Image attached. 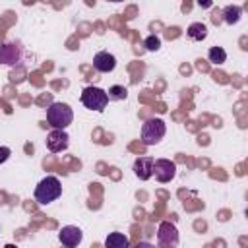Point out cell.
Segmentation results:
<instances>
[{
  "label": "cell",
  "mask_w": 248,
  "mask_h": 248,
  "mask_svg": "<svg viewBox=\"0 0 248 248\" xmlns=\"http://www.w3.org/2000/svg\"><path fill=\"white\" fill-rule=\"evenodd\" d=\"M4 248H16V246H12V244H6V246H4Z\"/></svg>",
  "instance_id": "cell-20"
},
{
  "label": "cell",
  "mask_w": 248,
  "mask_h": 248,
  "mask_svg": "<svg viewBox=\"0 0 248 248\" xmlns=\"http://www.w3.org/2000/svg\"><path fill=\"white\" fill-rule=\"evenodd\" d=\"M134 174L140 180H149L153 176V159L151 157H138L134 161Z\"/></svg>",
  "instance_id": "cell-11"
},
{
  "label": "cell",
  "mask_w": 248,
  "mask_h": 248,
  "mask_svg": "<svg viewBox=\"0 0 248 248\" xmlns=\"http://www.w3.org/2000/svg\"><path fill=\"white\" fill-rule=\"evenodd\" d=\"M68 145H70V136L64 130H52L46 136V147L52 153H60V151L68 149Z\"/></svg>",
  "instance_id": "cell-9"
},
{
  "label": "cell",
  "mask_w": 248,
  "mask_h": 248,
  "mask_svg": "<svg viewBox=\"0 0 248 248\" xmlns=\"http://www.w3.org/2000/svg\"><path fill=\"white\" fill-rule=\"evenodd\" d=\"M107 97H108V101H124L128 97V89L124 85H112V87H108Z\"/></svg>",
  "instance_id": "cell-15"
},
{
  "label": "cell",
  "mask_w": 248,
  "mask_h": 248,
  "mask_svg": "<svg viewBox=\"0 0 248 248\" xmlns=\"http://www.w3.org/2000/svg\"><path fill=\"white\" fill-rule=\"evenodd\" d=\"M81 103H83L85 108L101 112V110H105V107L108 105V97H107V91H105V89L89 85V87H85V89L81 91Z\"/></svg>",
  "instance_id": "cell-3"
},
{
  "label": "cell",
  "mask_w": 248,
  "mask_h": 248,
  "mask_svg": "<svg viewBox=\"0 0 248 248\" xmlns=\"http://www.w3.org/2000/svg\"><path fill=\"white\" fill-rule=\"evenodd\" d=\"M207 58L213 64H223V62H227V52L221 46H211L209 52H207Z\"/></svg>",
  "instance_id": "cell-16"
},
{
  "label": "cell",
  "mask_w": 248,
  "mask_h": 248,
  "mask_svg": "<svg viewBox=\"0 0 248 248\" xmlns=\"http://www.w3.org/2000/svg\"><path fill=\"white\" fill-rule=\"evenodd\" d=\"M74 120V112L70 105L56 101L46 108V122L52 126V130H66Z\"/></svg>",
  "instance_id": "cell-1"
},
{
  "label": "cell",
  "mask_w": 248,
  "mask_h": 248,
  "mask_svg": "<svg viewBox=\"0 0 248 248\" xmlns=\"http://www.w3.org/2000/svg\"><path fill=\"white\" fill-rule=\"evenodd\" d=\"M240 14H242V10L238 6H227L223 10V19H225V23L232 25V23H236L240 19Z\"/></svg>",
  "instance_id": "cell-14"
},
{
  "label": "cell",
  "mask_w": 248,
  "mask_h": 248,
  "mask_svg": "<svg viewBox=\"0 0 248 248\" xmlns=\"http://www.w3.org/2000/svg\"><path fill=\"white\" fill-rule=\"evenodd\" d=\"M58 240H60L62 246H66V248H76V246H79V242L83 240V232H81V229L76 227V225H66V227L60 229Z\"/></svg>",
  "instance_id": "cell-8"
},
{
  "label": "cell",
  "mask_w": 248,
  "mask_h": 248,
  "mask_svg": "<svg viewBox=\"0 0 248 248\" xmlns=\"http://www.w3.org/2000/svg\"><path fill=\"white\" fill-rule=\"evenodd\" d=\"M153 174L159 182H170L176 176V165L170 159H157L153 161Z\"/></svg>",
  "instance_id": "cell-7"
},
{
  "label": "cell",
  "mask_w": 248,
  "mask_h": 248,
  "mask_svg": "<svg viewBox=\"0 0 248 248\" xmlns=\"http://www.w3.org/2000/svg\"><path fill=\"white\" fill-rule=\"evenodd\" d=\"M134 248H157L155 244H151V242H138Z\"/></svg>",
  "instance_id": "cell-19"
},
{
  "label": "cell",
  "mask_w": 248,
  "mask_h": 248,
  "mask_svg": "<svg viewBox=\"0 0 248 248\" xmlns=\"http://www.w3.org/2000/svg\"><path fill=\"white\" fill-rule=\"evenodd\" d=\"M157 248H176L178 246V229L170 221H163L157 229Z\"/></svg>",
  "instance_id": "cell-6"
},
{
  "label": "cell",
  "mask_w": 248,
  "mask_h": 248,
  "mask_svg": "<svg viewBox=\"0 0 248 248\" xmlns=\"http://www.w3.org/2000/svg\"><path fill=\"white\" fill-rule=\"evenodd\" d=\"M105 248H130V240L122 232H108L105 238Z\"/></svg>",
  "instance_id": "cell-12"
},
{
  "label": "cell",
  "mask_w": 248,
  "mask_h": 248,
  "mask_svg": "<svg viewBox=\"0 0 248 248\" xmlns=\"http://www.w3.org/2000/svg\"><path fill=\"white\" fill-rule=\"evenodd\" d=\"M12 155V149L10 147H0V163H6Z\"/></svg>",
  "instance_id": "cell-18"
},
{
  "label": "cell",
  "mask_w": 248,
  "mask_h": 248,
  "mask_svg": "<svg viewBox=\"0 0 248 248\" xmlns=\"http://www.w3.org/2000/svg\"><path fill=\"white\" fill-rule=\"evenodd\" d=\"M23 46L16 41H6L2 46H0V64H6V66H19L21 60H23Z\"/></svg>",
  "instance_id": "cell-5"
},
{
  "label": "cell",
  "mask_w": 248,
  "mask_h": 248,
  "mask_svg": "<svg viewBox=\"0 0 248 248\" xmlns=\"http://www.w3.org/2000/svg\"><path fill=\"white\" fill-rule=\"evenodd\" d=\"M167 134V126L161 118H151L141 126V141L145 145H155L159 143Z\"/></svg>",
  "instance_id": "cell-4"
},
{
  "label": "cell",
  "mask_w": 248,
  "mask_h": 248,
  "mask_svg": "<svg viewBox=\"0 0 248 248\" xmlns=\"http://www.w3.org/2000/svg\"><path fill=\"white\" fill-rule=\"evenodd\" d=\"M93 68H95L97 72H101V74L112 72V70L116 68V58H114V54H110V52H107V50L97 52V54L93 56Z\"/></svg>",
  "instance_id": "cell-10"
},
{
  "label": "cell",
  "mask_w": 248,
  "mask_h": 248,
  "mask_svg": "<svg viewBox=\"0 0 248 248\" xmlns=\"http://www.w3.org/2000/svg\"><path fill=\"white\" fill-rule=\"evenodd\" d=\"M60 194H62V184L56 176H45L35 188V200L43 205L58 200Z\"/></svg>",
  "instance_id": "cell-2"
},
{
  "label": "cell",
  "mask_w": 248,
  "mask_h": 248,
  "mask_svg": "<svg viewBox=\"0 0 248 248\" xmlns=\"http://www.w3.org/2000/svg\"><path fill=\"white\" fill-rule=\"evenodd\" d=\"M186 35L192 39V41H203L205 37H207V27L202 23V21H196V23H190V27H188V31H186Z\"/></svg>",
  "instance_id": "cell-13"
},
{
  "label": "cell",
  "mask_w": 248,
  "mask_h": 248,
  "mask_svg": "<svg viewBox=\"0 0 248 248\" xmlns=\"http://www.w3.org/2000/svg\"><path fill=\"white\" fill-rule=\"evenodd\" d=\"M143 46H145V50L155 52V50L161 48V39H159L157 35H147V37L143 39Z\"/></svg>",
  "instance_id": "cell-17"
}]
</instances>
